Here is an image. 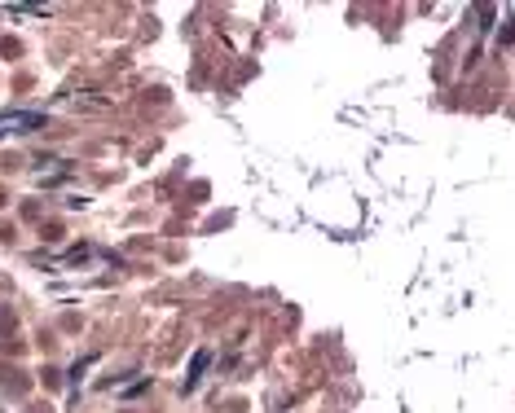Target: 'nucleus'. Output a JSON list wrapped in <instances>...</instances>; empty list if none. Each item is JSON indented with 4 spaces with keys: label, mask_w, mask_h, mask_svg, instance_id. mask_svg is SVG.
<instances>
[{
    "label": "nucleus",
    "mask_w": 515,
    "mask_h": 413,
    "mask_svg": "<svg viewBox=\"0 0 515 413\" xmlns=\"http://www.w3.org/2000/svg\"><path fill=\"white\" fill-rule=\"evenodd\" d=\"M44 124V115H35V111H18V115H0V132H31V128H40Z\"/></svg>",
    "instance_id": "1"
},
{
    "label": "nucleus",
    "mask_w": 515,
    "mask_h": 413,
    "mask_svg": "<svg viewBox=\"0 0 515 413\" xmlns=\"http://www.w3.org/2000/svg\"><path fill=\"white\" fill-rule=\"evenodd\" d=\"M0 387H5L9 396H27V392H31V378H27V374H22V369L5 365V369H0Z\"/></svg>",
    "instance_id": "2"
},
{
    "label": "nucleus",
    "mask_w": 515,
    "mask_h": 413,
    "mask_svg": "<svg viewBox=\"0 0 515 413\" xmlns=\"http://www.w3.org/2000/svg\"><path fill=\"white\" fill-rule=\"evenodd\" d=\"M207 361H212V352H194V365H189V374H185V392H194L198 387V378H203V369H207Z\"/></svg>",
    "instance_id": "3"
},
{
    "label": "nucleus",
    "mask_w": 515,
    "mask_h": 413,
    "mask_svg": "<svg viewBox=\"0 0 515 413\" xmlns=\"http://www.w3.org/2000/svg\"><path fill=\"white\" fill-rule=\"evenodd\" d=\"M14 330H18L14 308H9V303H0V338H14Z\"/></svg>",
    "instance_id": "4"
},
{
    "label": "nucleus",
    "mask_w": 515,
    "mask_h": 413,
    "mask_svg": "<svg viewBox=\"0 0 515 413\" xmlns=\"http://www.w3.org/2000/svg\"><path fill=\"white\" fill-rule=\"evenodd\" d=\"M0 352H5L9 361H18L22 352H27V343H22V338H0Z\"/></svg>",
    "instance_id": "5"
},
{
    "label": "nucleus",
    "mask_w": 515,
    "mask_h": 413,
    "mask_svg": "<svg viewBox=\"0 0 515 413\" xmlns=\"http://www.w3.org/2000/svg\"><path fill=\"white\" fill-rule=\"evenodd\" d=\"M40 383L49 387V392H57V387H62V369H53V365H44L40 369Z\"/></svg>",
    "instance_id": "6"
},
{
    "label": "nucleus",
    "mask_w": 515,
    "mask_h": 413,
    "mask_svg": "<svg viewBox=\"0 0 515 413\" xmlns=\"http://www.w3.org/2000/svg\"><path fill=\"white\" fill-rule=\"evenodd\" d=\"M0 53H5V57H18L22 44H18V40H0Z\"/></svg>",
    "instance_id": "7"
},
{
    "label": "nucleus",
    "mask_w": 515,
    "mask_h": 413,
    "mask_svg": "<svg viewBox=\"0 0 515 413\" xmlns=\"http://www.w3.org/2000/svg\"><path fill=\"white\" fill-rule=\"evenodd\" d=\"M498 40H502V44H511V40H515V18H511V14H507V27H502Z\"/></svg>",
    "instance_id": "8"
},
{
    "label": "nucleus",
    "mask_w": 515,
    "mask_h": 413,
    "mask_svg": "<svg viewBox=\"0 0 515 413\" xmlns=\"http://www.w3.org/2000/svg\"><path fill=\"white\" fill-rule=\"evenodd\" d=\"M9 202V193H5V185H0V206H5Z\"/></svg>",
    "instance_id": "9"
}]
</instances>
